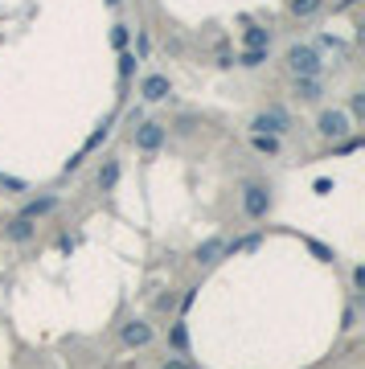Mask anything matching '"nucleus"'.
Masks as SVG:
<instances>
[{
  "label": "nucleus",
  "mask_w": 365,
  "mask_h": 369,
  "mask_svg": "<svg viewBox=\"0 0 365 369\" xmlns=\"http://www.w3.org/2000/svg\"><path fill=\"white\" fill-rule=\"evenodd\" d=\"M288 66L295 70V78H316V74H320V58H316V49L292 46V53H288Z\"/></svg>",
  "instance_id": "nucleus-1"
},
{
  "label": "nucleus",
  "mask_w": 365,
  "mask_h": 369,
  "mask_svg": "<svg viewBox=\"0 0 365 369\" xmlns=\"http://www.w3.org/2000/svg\"><path fill=\"white\" fill-rule=\"evenodd\" d=\"M243 205H246V214H250V218H263V214L271 209V197H267V189H263V185H246Z\"/></svg>",
  "instance_id": "nucleus-2"
},
{
  "label": "nucleus",
  "mask_w": 365,
  "mask_h": 369,
  "mask_svg": "<svg viewBox=\"0 0 365 369\" xmlns=\"http://www.w3.org/2000/svg\"><path fill=\"white\" fill-rule=\"evenodd\" d=\"M320 131L333 136V140H341L345 131H349V115H345V111H324V115H320Z\"/></svg>",
  "instance_id": "nucleus-3"
},
{
  "label": "nucleus",
  "mask_w": 365,
  "mask_h": 369,
  "mask_svg": "<svg viewBox=\"0 0 365 369\" xmlns=\"http://www.w3.org/2000/svg\"><path fill=\"white\" fill-rule=\"evenodd\" d=\"M160 144H165V127H160V123H144V127L136 131V148H144V152H156Z\"/></svg>",
  "instance_id": "nucleus-4"
},
{
  "label": "nucleus",
  "mask_w": 365,
  "mask_h": 369,
  "mask_svg": "<svg viewBox=\"0 0 365 369\" xmlns=\"http://www.w3.org/2000/svg\"><path fill=\"white\" fill-rule=\"evenodd\" d=\"M283 111H267V115H259V119L250 123V127H255V136H279V131H283Z\"/></svg>",
  "instance_id": "nucleus-5"
},
{
  "label": "nucleus",
  "mask_w": 365,
  "mask_h": 369,
  "mask_svg": "<svg viewBox=\"0 0 365 369\" xmlns=\"http://www.w3.org/2000/svg\"><path fill=\"white\" fill-rule=\"evenodd\" d=\"M152 341V328L140 324V320H132V324H123V344H132V349H140V344Z\"/></svg>",
  "instance_id": "nucleus-6"
},
{
  "label": "nucleus",
  "mask_w": 365,
  "mask_h": 369,
  "mask_svg": "<svg viewBox=\"0 0 365 369\" xmlns=\"http://www.w3.org/2000/svg\"><path fill=\"white\" fill-rule=\"evenodd\" d=\"M144 98H152V103L169 98V78H165V74H152V78H144Z\"/></svg>",
  "instance_id": "nucleus-7"
},
{
  "label": "nucleus",
  "mask_w": 365,
  "mask_h": 369,
  "mask_svg": "<svg viewBox=\"0 0 365 369\" xmlns=\"http://www.w3.org/2000/svg\"><path fill=\"white\" fill-rule=\"evenodd\" d=\"M222 254H226V242H222V238H210V242L197 246V263H205V267H210V263H218Z\"/></svg>",
  "instance_id": "nucleus-8"
},
{
  "label": "nucleus",
  "mask_w": 365,
  "mask_h": 369,
  "mask_svg": "<svg viewBox=\"0 0 365 369\" xmlns=\"http://www.w3.org/2000/svg\"><path fill=\"white\" fill-rule=\"evenodd\" d=\"M53 205H58V201H53V197H41V201H29V205H25V214L21 218H41V214H49V209H53Z\"/></svg>",
  "instance_id": "nucleus-9"
},
{
  "label": "nucleus",
  "mask_w": 365,
  "mask_h": 369,
  "mask_svg": "<svg viewBox=\"0 0 365 369\" xmlns=\"http://www.w3.org/2000/svg\"><path fill=\"white\" fill-rule=\"evenodd\" d=\"M8 238H13V242H25V238H33V221H29V218H17L13 226H8Z\"/></svg>",
  "instance_id": "nucleus-10"
},
{
  "label": "nucleus",
  "mask_w": 365,
  "mask_h": 369,
  "mask_svg": "<svg viewBox=\"0 0 365 369\" xmlns=\"http://www.w3.org/2000/svg\"><path fill=\"white\" fill-rule=\"evenodd\" d=\"M267 46H271L267 29H246V49H267Z\"/></svg>",
  "instance_id": "nucleus-11"
},
{
  "label": "nucleus",
  "mask_w": 365,
  "mask_h": 369,
  "mask_svg": "<svg viewBox=\"0 0 365 369\" xmlns=\"http://www.w3.org/2000/svg\"><path fill=\"white\" fill-rule=\"evenodd\" d=\"M295 95L300 98H320V82L316 78H300V82H295Z\"/></svg>",
  "instance_id": "nucleus-12"
},
{
  "label": "nucleus",
  "mask_w": 365,
  "mask_h": 369,
  "mask_svg": "<svg viewBox=\"0 0 365 369\" xmlns=\"http://www.w3.org/2000/svg\"><path fill=\"white\" fill-rule=\"evenodd\" d=\"M288 8H292L295 17H312L320 8V0H288Z\"/></svg>",
  "instance_id": "nucleus-13"
},
{
  "label": "nucleus",
  "mask_w": 365,
  "mask_h": 369,
  "mask_svg": "<svg viewBox=\"0 0 365 369\" xmlns=\"http://www.w3.org/2000/svg\"><path fill=\"white\" fill-rule=\"evenodd\" d=\"M115 181H120V164L111 160V164H103V172H98V185H103V189H111Z\"/></svg>",
  "instance_id": "nucleus-14"
},
{
  "label": "nucleus",
  "mask_w": 365,
  "mask_h": 369,
  "mask_svg": "<svg viewBox=\"0 0 365 369\" xmlns=\"http://www.w3.org/2000/svg\"><path fill=\"white\" fill-rule=\"evenodd\" d=\"M267 62V49H246L243 53V66H263Z\"/></svg>",
  "instance_id": "nucleus-15"
},
{
  "label": "nucleus",
  "mask_w": 365,
  "mask_h": 369,
  "mask_svg": "<svg viewBox=\"0 0 365 369\" xmlns=\"http://www.w3.org/2000/svg\"><path fill=\"white\" fill-rule=\"evenodd\" d=\"M255 148H259V152H275V148H279V140H275V136H255Z\"/></svg>",
  "instance_id": "nucleus-16"
},
{
  "label": "nucleus",
  "mask_w": 365,
  "mask_h": 369,
  "mask_svg": "<svg viewBox=\"0 0 365 369\" xmlns=\"http://www.w3.org/2000/svg\"><path fill=\"white\" fill-rule=\"evenodd\" d=\"M349 111H353V115H365V95H353V98H349Z\"/></svg>",
  "instance_id": "nucleus-17"
},
{
  "label": "nucleus",
  "mask_w": 365,
  "mask_h": 369,
  "mask_svg": "<svg viewBox=\"0 0 365 369\" xmlns=\"http://www.w3.org/2000/svg\"><path fill=\"white\" fill-rule=\"evenodd\" d=\"M103 140H107V127H98L95 136H91V140H87V148H95V144H103Z\"/></svg>",
  "instance_id": "nucleus-18"
},
{
  "label": "nucleus",
  "mask_w": 365,
  "mask_h": 369,
  "mask_svg": "<svg viewBox=\"0 0 365 369\" xmlns=\"http://www.w3.org/2000/svg\"><path fill=\"white\" fill-rule=\"evenodd\" d=\"M165 369H189V365H185V361H169Z\"/></svg>",
  "instance_id": "nucleus-19"
}]
</instances>
